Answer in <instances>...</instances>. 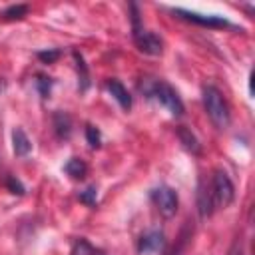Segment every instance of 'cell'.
I'll use <instances>...</instances> for the list:
<instances>
[{
	"label": "cell",
	"mask_w": 255,
	"mask_h": 255,
	"mask_svg": "<svg viewBox=\"0 0 255 255\" xmlns=\"http://www.w3.org/2000/svg\"><path fill=\"white\" fill-rule=\"evenodd\" d=\"M151 201L153 205L157 207V211L165 217V219H171L175 213H177V205H179V199H177V193L173 187L169 185H159L151 191Z\"/></svg>",
	"instance_id": "277c9868"
},
{
	"label": "cell",
	"mask_w": 255,
	"mask_h": 255,
	"mask_svg": "<svg viewBox=\"0 0 255 255\" xmlns=\"http://www.w3.org/2000/svg\"><path fill=\"white\" fill-rule=\"evenodd\" d=\"M207 191H209V199H211L213 209H225V207H229V205L233 203V199H235L233 181L229 179V175H227L223 169H215V171H213Z\"/></svg>",
	"instance_id": "6da1fadb"
},
{
	"label": "cell",
	"mask_w": 255,
	"mask_h": 255,
	"mask_svg": "<svg viewBox=\"0 0 255 255\" xmlns=\"http://www.w3.org/2000/svg\"><path fill=\"white\" fill-rule=\"evenodd\" d=\"M203 106H205V112H207L209 120L213 122V126L217 129H225L229 126V122H231L229 108H227L221 92L215 86L203 88Z\"/></svg>",
	"instance_id": "7a4b0ae2"
},
{
	"label": "cell",
	"mask_w": 255,
	"mask_h": 255,
	"mask_svg": "<svg viewBox=\"0 0 255 255\" xmlns=\"http://www.w3.org/2000/svg\"><path fill=\"white\" fill-rule=\"evenodd\" d=\"M133 42H135L137 50L143 52V54H147V56H159V54L163 52V42H161V38H159L157 34L149 32V30H143V28H141V30L133 32Z\"/></svg>",
	"instance_id": "5b68a950"
},
{
	"label": "cell",
	"mask_w": 255,
	"mask_h": 255,
	"mask_svg": "<svg viewBox=\"0 0 255 255\" xmlns=\"http://www.w3.org/2000/svg\"><path fill=\"white\" fill-rule=\"evenodd\" d=\"M54 126H56V131H58V137L60 139H68L70 137V131H72V124H70V118L66 114H56L54 116Z\"/></svg>",
	"instance_id": "7c38bea8"
},
{
	"label": "cell",
	"mask_w": 255,
	"mask_h": 255,
	"mask_svg": "<svg viewBox=\"0 0 255 255\" xmlns=\"http://www.w3.org/2000/svg\"><path fill=\"white\" fill-rule=\"evenodd\" d=\"M74 58H76V64H78V74H80V92H86L88 86H90V76H88V66L82 58L80 52H74Z\"/></svg>",
	"instance_id": "4fadbf2b"
},
{
	"label": "cell",
	"mask_w": 255,
	"mask_h": 255,
	"mask_svg": "<svg viewBox=\"0 0 255 255\" xmlns=\"http://www.w3.org/2000/svg\"><path fill=\"white\" fill-rule=\"evenodd\" d=\"M86 139H88V143H90L92 147H100V141H102V137H100V129L88 124V126H86Z\"/></svg>",
	"instance_id": "2e32d148"
},
{
	"label": "cell",
	"mask_w": 255,
	"mask_h": 255,
	"mask_svg": "<svg viewBox=\"0 0 255 255\" xmlns=\"http://www.w3.org/2000/svg\"><path fill=\"white\" fill-rule=\"evenodd\" d=\"M72 255H96V249L86 239H80V241H76V245L72 249Z\"/></svg>",
	"instance_id": "9a60e30c"
},
{
	"label": "cell",
	"mask_w": 255,
	"mask_h": 255,
	"mask_svg": "<svg viewBox=\"0 0 255 255\" xmlns=\"http://www.w3.org/2000/svg\"><path fill=\"white\" fill-rule=\"evenodd\" d=\"M12 145H14V153L18 157H24L32 151V143H30V139H28V135L22 128H16L12 131Z\"/></svg>",
	"instance_id": "9c48e42d"
},
{
	"label": "cell",
	"mask_w": 255,
	"mask_h": 255,
	"mask_svg": "<svg viewBox=\"0 0 255 255\" xmlns=\"http://www.w3.org/2000/svg\"><path fill=\"white\" fill-rule=\"evenodd\" d=\"M147 94L151 98H155L163 108H167L169 114H173V116H181L183 114V102H181V98L177 96V92L169 84H165L161 80L159 82H153L147 88Z\"/></svg>",
	"instance_id": "3957f363"
},
{
	"label": "cell",
	"mask_w": 255,
	"mask_h": 255,
	"mask_svg": "<svg viewBox=\"0 0 255 255\" xmlns=\"http://www.w3.org/2000/svg\"><path fill=\"white\" fill-rule=\"evenodd\" d=\"M6 185H8V189H10L12 193H18V195H22V193H24V185H22L16 177H12V175H10V177H6Z\"/></svg>",
	"instance_id": "d6986e66"
},
{
	"label": "cell",
	"mask_w": 255,
	"mask_h": 255,
	"mask_svg": "<svg viewBox=\"0 0 255 255\" xmlns=\"http://www.w3.org/2000/svg\"><path fill=\"white\" fill-rule=\"evenodd\" d=\"M38 58H40L42 62H46V64H52L54 60H58V58H60V52H58V50H50V52H38Z\"/></svg>",
	"instance_id": "ffe728a7"
},
{
	"label": "cell",
	"mask_w": 255,
	"mask_h": 255,
	"mask_svg": "<svg viewBox=\"0 0 255 255\" xmlns=\"http://www.w3.org/2000/svg\"><path fill=\"white\" fill-rule=\"evenodd\" d=\"M173 14H177L179 18H183V20H187V22L205 26V28H229V26H231V24H229L225 18H221V16H205V14L189 12V10H181V8H173Z\"/></svg>",
	"instance_id": "8992f818"
},
{
	"label": "cell",
	"mask_w": 255,
	"mask_h": 255,
	"mask_svg": "<svg viewBox=\"0 0 255 255\" xmlns=\"http://www.w3.org/2000/svg\"><path fill=\"white\" fill-rule=\"evenodd\" d=\"M163 247V233L161 231H147L139 237L137 251L139 253H155Z\"/></svg>",
	"instance_id": "52a82bcc"
},
{
	"label": "cell",
	"mask_w": 255,
	"mask_h": 255,
	"mask_svg": "<svg viewBox=\"0 0 255 255\" xmlns=\"http://www.w3.org/2000/svg\"><path fill=\"white\" fill-rule=\"evenodd\" d=\"M229 255H241V245H239V243H235V245H233V249L229 251Z\"/></svg>",
	"instance_id": "44dd1931"
},
{
	"label": "cell",
	"mask_w": 255,
	"mask_h": 255,
	"mask_svg": "<svg viewBox=\"0 0 255 255\" xmlns=\"http://www.w3.org/2000/svg\"><path fill=\"white\" fill-rule=\"evenodd\" d=\"M26 14H28V6L26 4H16V6H8L0 14V18L2 20H22Z\"/></svg>",
	"instance_id": "5bb4252c"
},
{
	"label": "cell",
	"mask_w": 255,
	"mask_h": 255,
	"mask_svg": "<svg viewBox=\"0 0 255 255\" xmlns=\"http://www.w3.org/2000/svg\"><path fill=\"white\" fill-rule=\"evenodd\" d=\"M36 86H38V90H40V94H42L44 98H48V96H50V88H52L50 78H46V76H38Z\"/></svg>",
	"instance_id": "ac0fdd59"
},
{
	"label": "cell",
	"mask_w": 255,
	"mask_h": 255,
	"mask_svg": "<svg viewBox=\"0 0 255 255\" xmlns=\"http://www.w3.org/2000/svg\"><path fill=\"white\" fill-rule=\"evenodd\" d=\"M64 171L72 177V179H84L88 175V165L86 161H82L80 157H70L68 163L64 165Z\"/></svg>",
	"instance_id": "30bf717a"
},
{
	"label": "cell",
	"mask_w": 255,
	"mask_h": 255,
	"mask_svg": "<svg viewBox=\"0 0 255 255\" xmlns=\"http://www.w3.org/2000/svg\"><path fill=\"white\" fill-rule=\"evenodd\" d=\"M177 137H179V141L183 143V147H185L187 151H191V153H199V151H201L197 137H195L185 126H179V128H177Z\"/></svg>",
	"instance_id": "8fae6325"
},
{
	"label": "cell",
	"mask_w": 255,
	"mask_h": 255,
	"mask_svg": "<svg viewBox=\"0 0 255 255\" xmlns=\"http://www.w3.org/2000/svg\"><path fill=\"white\" fill-rule=\"evenodd\" d=\"M108 90H110V94L116 98V102H118L126 112L131 110V96H129V92L126 90V86H124L122 82L110 80V82H108Z\"/></svg>",
	"instance_id": "ba28073f"
},
{
	"label": "cell",
	"mask_w": 255,
	"mask_h": 255,
	"mask_svg": "<svg viewBox=\"0 0 255 255\" xmlns=\"http://www.w3.org/2000/svg\"><path fill=\"white\" fill-rule=\"evenodd\" d=\"M96 199H98L96 187H88V189L80 191V201H82V203H86V205H96Z\"/></svg>",
	"instance_id": "e0dca14e"
}]
</instances>
